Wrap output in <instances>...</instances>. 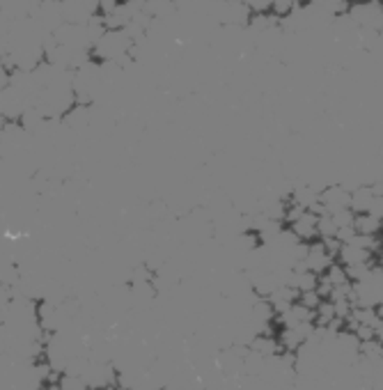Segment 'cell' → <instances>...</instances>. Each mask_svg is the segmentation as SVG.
Returning a JSON list of instances; mask_svg holds the SVG:
<instances>
[{"label": "cell", "instance_id": "cell-16", "mask_svg": "<svg viewBox=\"0 0 383 390\" xmlns=\"http://www.w3.org/2000/svg\"><path fill=\"white\" fill-rule=\"evenodd\" d=\"M305 3H308V0H305Z\"/></svg>", "mask_w": 383, "mask_h": 390}, {"label": "cell", "instance_id": "cell-5", "mask_svg": "<svg viewBox=\"0 0 383 390\" xmlns=\"http://www.w3.org/2000/svg\"><path fill=\"white\" fill-rule=\"evenodd\" d=\"M142 12L151 19H172L179 14L177 0H142Z\"/></svg>", "mask_w": 383, "mask_h": 390}, {"label": "cell", "instance_id": "cell-15", "mask_svg": "<svg viewBox=\"0 0 383 390\" xmlns=\"http://www.w3.org/2000/svg\"><path fill=\"white\" fill-rule=\"evenodd\" d=\"M369 214H374L377 219L383 223V195H377V198H374V204H372Z\"/></svg>", "mask_w": 383, "mask_h": 390}, {"label": "cell", "instance_id": "cell-12", "mask_svg": "<svg viewBox=\"0 0 383 390\" xmlns=\"http://www.w3.org/2000/svg\"><path fill=\"white\" fill-rule=\"evenodd\" d=\"M322 294L317 289H310V291H301V296H299V303L305 308H310V310H317L322 306Z\"/></svg>", "mask_w": 383, "mask_h": 390}, {"label": "cell", "instance_id": "cell-2", "mask_svg": "<svg viewBox=\"0 0 383 390\" xmlns=\"http://www.w3.org/2000/svg\"><path fill=\"white\" fill-rule=\"evenodd\" d=\"M322 204L328 209V214L340 211V209H352V191L344 184H331L326 186L319 195Z\"/></svg>", "mask_w": 383, "mask_h": 390}, {"label": "cell", "instance_id": "cell-3", "mask_svg": "<svg viewBox=\"0 0 383 390\" xmlns=\"http://www.w3.org/2000/svg\"><path fill=\"white\" fill-rule=\"evenodd\" d=\"M337 262V259L326 251L322 239L319 241H312L310 248H308V255H305V264H308L310 271H314V274L324 276L328 269H331L333 264Z\"/></svg>", "mask_w": 383, "mask_h": 390}, {"label": "cell", "instance_id": "cell-11", "mask_svg": "<svg viewBox=\"0 0 383 390\" xmlns=\"http://www.w3.org/2000/svg\"><path fill=\"white\" fill-rule=\"evenodd\" d=\"M305 3V0H273V5H271V12L276 14V16H287V14H292L294 9L297 7H301Z\"/></svg>", "mask_w": 383, "mask_h": 390}, {"label": "cell", "instance_id": "cell-13", "mask_svg": "<svg viewBox=\"0 0 383 390\" xmlns=\"http://www.w3.org/2000/svg\"><path fill=\"white\" fill-rule=\"evenodd\" d=\"M333 219H335L337 227H354L356 214L352 209H340V211H333Z\"/></svg>", "mask_w": 383, "mask_h": 390}, {"label": "cell", "instance_id": "cell-4", "mask_svg": "<svg viewBox=\"0 0 383 390\" xmlns=\"http://www.w3.org/2000/svg\"><path fill=\"white\" fill-rule=\"evenodd\" d=\"M317 223H319V216L312 211H305L297 223H292V232L299 236V241L303 244H312L319 239V230H317Z\"/></svg>", "mask_w": 383, "mask_h": 390}, {"label": "cell", "instance_id": "cell-8", "mask_svg": "<svg viewBox=\"0 0 383 390\" xmlns=\"http://www.w3.org/2000/svg\"><path fill=\"white\" fill-rule=\"evenodd\" d=\"M354 230L356 234H363V236H379L383 232V223L374 214H356Z\"/></svg>", "mask_w": 383, "mask_h": 390}, {"label": "cell", "instance_id": "cell-1", "mask_svg": "<svg viewBox=\"0 0 383 390\" xmlns=\"http://www.w3.org/2000/svg\"><path fill=\"white\" fill-rule=\"evenodd\" d=\"M349 16L356 21L360 30L383 32V0H365V3H352Z\"/></svg>", "mask_w": 383, "mask_h": 390}, {"label": "cell", "instance_id": "cell-10", "mask_svg": "<svg viewBox=\"0 0 383 390\" xmlns=\"http://www.w3.org/2000/svg\"><path fill=\"white\" fill-rule=\"evenodd\" d=\"M317 230H319V239H328V236H337V230H340V227H337L333 214H324V216H319Z\"/></svg>", "mask_w": 383, "mask_h": 390}, {"label": "cell", "instance_id": "cell-9", "mask_svg": "<svg viewBox=\"0 0 383 390\" xmlns=\"http://www.w3.org/2000/svg\"><path fill=\"white\" fill-rule=\"evenodd\" d=\"M292 287H297L299 291L317 289V287H319V274H314V271H310V269H305V271H294Z\"/></svg>", "mask_w": 383, "mask_h": 390}, {"label": "cell", "instance_id": "cell-6", "mask_svg": "<svg viewBox=\"0 0 383 390\" xmlns=\"http://www.w3.org/2000/svg\"><path fill=\"white\" fill-rule=\"evenodd\" d=\"M308 5L328 19H337L342 14H349L352 9V0H308Z\"/></svg>", "mask_w": 383, "mask_h": 390}, {"label": "cell", "instance_id": "cell-14", "mask_svg": "<svg viewBox=\"0 0 383 390\" xmlns=\"http://www.w3.org/2000/svg\"><path fill=\"white\" fill-rule=\"evenodd\" d=\"M244 3L250 7V12L255 16V14H269L273 0H244Z\"/></svg>", "mask_w": 383, "mask_h": 390}, {"label": "cell", "instance_id": "cell-7", "mask_svg": "<svg viewBox=\"0 0 383 390\" xmlns=\"http://www.w3.org/2000/svg\"><path fill=\"white\" fill-rule=\"evenodd\" d=\"M374 191H372L369 184H360L352 191V211L354 214H369L372 204H374Z\"/></svg>", "mask_w": 383, "mask_h": 390}]
</instances>
